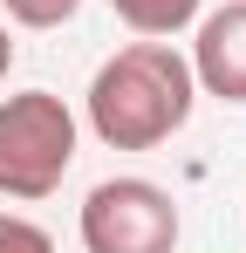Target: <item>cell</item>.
I'll return each mask as SVG.
<instances>
[{
    "label": "cell",
    "instance_id": "cell-1",
    "mask_svg": "<svg viewBox=\"0 0 246 253\" xmlns=\"http://www.w3.org/2000/svg\"><path fill=\"white\" fill-rule=\"evenodd\" d=\"M192 110H199V83L171 42L117 48L89 76V96H82V117L110 151H158L192 124Z\"/></svg>",
    "mask_w": 246,
    "mask_h": 253
},
{
    "label": "cell",
    "instance_id": "cell-2",
    "mask_svg": "<svg viewBox=\"0 0 246 253\" xmlns=\"http://www.w3.org/2000/svg\"><path fill=\"white\" fill-rule=\"evenodd\" d=\"M82 124L55 89H14L0 96V199H55L76 171Z\"/></svg>",
    "mask_w": 246,
    "mask_h": 253
},
{
    "label": "cell",
    "instance_id": "cell-3",
    "mask_svg": "<svg viewBox=\"0 0 246 253\" xmlns=\"http://www.w3.org/2000/svg\"><path fill=\"white\" fill-rule=\"evenodd\" d=\"M82 253H178L185 219L158 178H103L82 199Z\"/></svg>",
    "mask_w": 246,
    "mask_h": 253
},
{
    "label": "cell",
    "instance_id": "cell-4",
    "mask_svg": "<svg viewBox=\"0 0 246 253\" xmlns=\"http://www.w3.org/2000/svg\"><path fill=\"white\" fill-rule=\"evenodd\" d=\"M192 83L199 96H219V103H246V0H226L192 21Z\"/></svg>",
    "mask_w": 246,
    "mask_h": 253
},
{
    "label": "cell",
    "instance_id": "cell-5",
    "mask_svg": "<svg viewBox=\"0 0 246 253\" xmlns=\"http://www.w3.org/2000/svg\"><path fill=\"white\" fill-rule=\"evenodd\" d=\"M110 14L130 35H144V42H171V35H185L205 14V0H110Z\"/></svg>",
    "mask_w": 246,
    "mask_h": 253
},
{
    "label": "cell",
    "instance_id": "cell-6",
    "mask_svg": "<svg viewBox=\"0 0 246 253\" xmlns=\"http://www.w3.org/2000/svg\"><path fill=\"white\" fill-rule=\"evenodd\" d=\"M0 14L14 28H69L82 14V0H0Z\"/></svg>",
    "mask_w": 246,
    "mask_h": 253
},
{
    "label": "cell",
    "instance_id": "cell-7",
    "mask_svg": "<svg viewBox=\"0 0 246 253\" xmlns=\"http://www.w3.org/2000/svg\"><path fill=\"white\" fill-rule=\"evenodd\" d=\"M0 253H55V240L41 233L35 219H21V212H0Z\"/></svg>",
    "mask_w": 246,
    "mask_h": 253
},
{
    "label": "cell",
    "instance_id": "cell-8",
    "mask_svg": "<svg viewBox=\"0 0 246 253\" xmlns=\"http://www.w3.org/2000/svg\"><path fill=\"white\" fill-rule=\"evenodd\" d=\"M7 69H14V42H7V21H0V83H7Z\"/></svg>",
    "mask_w": 246,
    "mask_h": 253
}]
</instances>
